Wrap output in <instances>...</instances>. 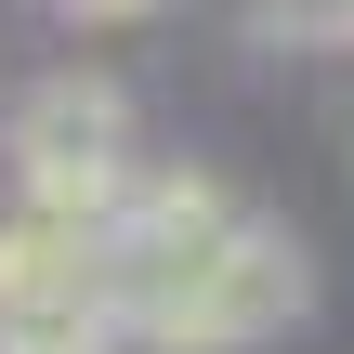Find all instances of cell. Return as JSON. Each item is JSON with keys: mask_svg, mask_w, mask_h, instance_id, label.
Returning a JSON list of instances; mask_svg holds the SVG:
<instances>
[{"mask_svg": "<svg viewBox=\"0 0 354 354\" xmlns=\"http://www.w3.org/2000/svg\"><path fill=\"white\" fill-rule=\"evenodd\" d=\"M302 315H315V250L250 210L210 263H184L158 302H131V354H263Z\"/></svg>", "mask_w": 354, "mask_h": 354, "instance_id": "cell-1", "label": "cell"}, {"mask_svg": "<svg viewBox=\"0 0 354 354\" xmlns=\"http://www.w3.org/2000/svg\"><path fill=\"white\" fill-rule=\"evenodd\" d=\"M0 354H131L118 342V276L105 223L79 210H0Z\"/></svg>", "mask_w": 354, "mask_h": 354, "instance_id": "cell-2", "label": "cell"}, {"mask_svg": "<svg viewBox=\"0 0 354 354\" xmlns=\"http://www.w3.org/2000/svg\"><path fill=\"white\" fill-rule=\"evenodd\" d=\"M0 171H13V197L26 210H79V223H105L118 210V184L145 171V118H131V92L118 79H39L26 105H13V131H0Z\"/></svg>", "mask_w": 354, "mask_h": 354, "instance_id": "cell-3", "label": "cell"}, {"mask_svg": "<svg viewBox=\"0 0 354 354\" xmlns=\"http://www.w3.org/2000/svg\"><path fill=\"white\" fill-rule=\"evenodd\" d=\"M263 53H354V0H250Z\"/></svg>", "mask_w": 354, "mask_h": 354, "instance_id": "cell-4", "label": "cell"}, {"mask_svg": "<svg viewBox=\"0 0 354 354\" xmlns=\"http://www.w3.org/2000/svg\"><path fill=\"white\" fill-rule=\"evenodd\" d=\"M79 26H131V13H158V0H66Z\"/></svg>", "mask_w": 354, "mask_h": 354, "instance_id": "cell-5", "label": "cell"}]
</instances>
